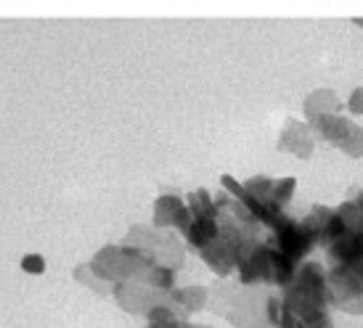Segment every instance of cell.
<instances>
[{"mask_svg": "<svg viewBox=\"0 0 363 328\" xmlns=\"http://www.w3.org/2000/svg\"><path fill=\"white\" fill-rule=\"evenodd\" d=\"M88 265L101 281L117 286L125 281H141L146 270L157 262L149 254H143L141 249L128 247V244H109V247L99 249L93 259H88Z\"/></svg>", "mask_w": 363, "mask_h": 328, "instance_id": "6da1fadb", "label": "cell"}, {"mask_svg": "<svg viewBox=\"0 0 363 328\" xmlns=\"http://www.w3.org/2000/svg\"><path fill=\"white\" fill-rule=\"evenodd\" d=\"M122 244L141 249L143 254H149L154 262L167 265V268H175V270H181L183 257H186V249H183L181 239H178L172 230H160V228H154V225L152 228H149V225H133Z\"/></svg>", "mask_w": 363, "mask_h": 328, "instance_id": "7a4b0ae2", "label": "cell"}, {"mask_svg": "<svg viewBox=\"0 0 363 328\" xmlns=\"http://www.w3.org/2000/svg\"><path fill=\"white\" fill-rule=\"evenodd\" d=\"M189 209H191V225L186 230V247L194 251H204L212 241L218 239V230H220V209L218 201L210 196V191H191L189 196Z\"/></svg>", "mask_w": 363, "mask_h": 328, "instance_id": "3957f363", "label": "cell"}, {"mask_svg": "<svg viewBox=\"0 0 363 328\" xmlns=\"http://www.w3.org/2000/svg\"><path fill=\"white\" fill-rule=\"evenodd\" d=\"M111 297H114V302L122 310H128L133 315H149L160 305H172V291H160V288L146 286L141 281L117 283L114 291H111Z\"/></svg>", "mask_w": 363, "mask_h": 328, "instance_id": "277c9868", "label": "cell"}, {"mask_svg": "<svg viewBox=\"0 0 363 328\" xmlns=\"http://www.w3.org/2000/svg\"><path fill=\"white\" fill-rule=\"evenodd\" d=\"M152 225L160 230H178L181 236H186V230L191 225L189 201L181 199L178 193H162V196H157L152 209Z\"/></svg>", "mask_w": 363, "mask_h": 328, "instance_id": "5b68a950", "label": "cell"}, {"mask_svg": "<svg viewBox=\"0 0 363 328\" xmlns=\"http://www.w3.org/2000/svg\"><path fill=\"white\" fill-rule=\"evenodd\" d=\"M315 140L318 138H315V132L311 130L308 122L289 120L286 128L281 130V135H279V149L289 151L297 159H311L313 151H315Z\"/></svg>", "mask_w": 363, "mask_h": 328, "instance_id": "8992f818", "label": "cell"}, {"mask_svg": "<svg viewBox=\"0 0 363 328\" xmlns=\"http://www.w3.org/2000/svg\"><path fill=\"white\" fill-rule=\"evenodd\" d=\"M345 111V103L342 98L329 88H318L313 90L311 96L305 98L303 103V114H305V122L311 120H318V117H326V114H342Z\"/></svg>", "mask_w": 363, "mask_h": 328, "instance_id": "52a82bcc", "label": "cell"}, {"mask_svg": "<svg viewBox=\"0 0 363 328\" xmlns=\"http://www.w3.org/2000/svg\"><path fill=\"white\" fill-rule=\"evenodd\" d=\"M172 307L181 312L183 318H189L194 312H202L210 307V288L207 286H178L172 291Z\"/></svg>", "mask_w": 363, "mask_h": 328, "instance_id": "ba28073f", "label": "cell"}, {"mask_svg": "<svg viewBox=\"0 0 363 328\" xmlns=\"http://www.w3.org/2000/svg\"><path fill=\"white\" fill-rule=\"evenodd\" d=\"M146 328H186L189 326V318H183L178 310L172 305H160L154 307L149 315H146Z\"/></svg>", "mask_w": 363, "mask_h": 328, "instance_id": "9c48e42d", "label": "cell"}, {"mask_svg": "<svg viewBox=\"0 0 363 328\" xmlns=\"http://www.w3.org/2000/svg\"><path fill=\"white\" fill-rule=\"evenodd\" d=\"M141 283L160 288V291H175V288H178V270L157 262V265H152V268L146 270V276L141 278Z\"/></svg>", "mask_w": 363, "mask_h": 328, "instance_id": "30bf717a", "label": "cell"}, {"mask_svg": "<svg viewBox=\"0 0 363 328\" xmlns=\"http://www.w3.org/2000/svg\"><path fill=\"white\" fill-rule=\"evenodd\" d=\"M74 278L80 281L82 286H91L93 291H96V294H101V297H109L111 291H114V286H111V283L101 281L96 273H93L88 262H82V265H77V268H74Z\"/></svg>", "mask_w": 363, "mask_h": 328, "instance_id": "8fae6325", "label": "cell"}, {"mask_svg": "<svg viewBox=\"0 0 363 328\" xmlns=\"http://www.w3.org/2000/svg\"><path fill=\"white\" fill-rule=\"evenodd\" d=\"M337 149L342 151L345 157H350V159H361L363 157V128L361 125H355L350 128V132L345 135V140L337 146Z\"/></svg>", "mask_w": 363, "mask_h": 328, "instance_id": "7c38bea8", "label": "cell"}, {"mask_svg": "<svg viewBox=\"0 0 363 328\" xmlns=\"http://www.w3.org/2000/svg\"><path fill=\"white\" fill-rule=\"evenodd\" d=\"M345 111L353 117H363V88H355L350 93V98L345 101Z\"/></svg>", "mask_w": 363, "mask_h": 328, "instance_id": "4fadbf2b", "label": "cell"}, {"mask_svg": "<svg viewBox=\"0 0 363 328\" xmlns=\"http://www.w3.org/2000/svg\"><path fill=\"white\" fill-rule=\"evenodd\" d=\"M21 268L32 270V273H40V270L45 268V265H43V259H40V257H35V254H32V257H24V262H21Z\"/></svg>", "mask_w": 363, "mask_h": 328, "instance_id": "5bb4252c", "label": "cell"}, {"mask_svg": "<svg viewBox=\"0 0 363 328\" xmlns=\"http://www.w3.org/2000/svg\"><path fill=\"white\" fill-rule=\"evenodd\" d=\"M186 328H210V326H196V323H189Z\"/></svg>", "mask_w": 363, "mask_h": 328, "instance_id": "9a60e30c", "label": "cell"}, {"mask_svg": "<svg viewBox=\"0 0 363 328\" xmlns=\"http://www.w3.org/2000/svg\"><path fill=\"white\" fill-rule=\"evenodd\" d=\"M355 24H361V30H363V19H355Z\"/></svg>", "mask_w": 363, "mask_h": 328, "instance_id": "2e32d148", "label": "cell"}]
</instances>
